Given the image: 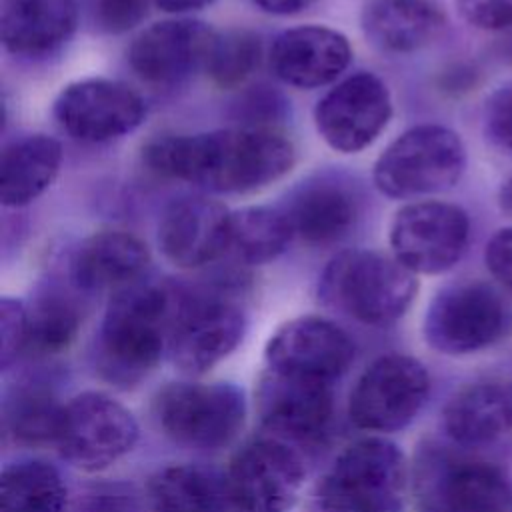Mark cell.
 <instances>
[{"instance_id": "16", "label": "cell", "mask_w": 512, "mask_h": 512, "mask_svg": "<svg viewBox=\"0 0 512 512\" xmlns=\"http://www.w3.org/2000/svg\"><path fill=\"white\" fill-rule=\"evenodd\" d=\"M256 398L264 426L290 440L318 438L334 412L332 382L272 368L260 376Z\"/></svg>"}, {"instance_id": "19", "label": "cell", "mask_w": 512, "mask_h": 512, "mask_svg": "<svg viewBox=\"0 0 512 512\" xmlns=\"http://www.w3.org/2000/svg\"><path fill=\"white\" fill-rule=\"evenodd\" d=\"M232 212L206 196H182L162 214L158 244L180 268L206 266L228 252Z\"/></svg>"}, {"instance_id": "8", "label": "cell", "mask_w": 512, "mask_h": 512, "mask_svg": "<svg viewBox=\"0 0 512 512\" xmlns=\"http://www.w3.org/2000/svg\"><path fill=\"white\" fill-rule=\"evenodd\" d=\"M154 416L174 442L216 450L230 444L242 430L246 400L230 382H172L156 394Z\"/></svg>"}, {"instance_id": "36", "label": "cell", "mask_w": 512, "mask_h": 512, "mask_svg": "<svg viewBox=\"0 0 512 512\" xmlns=\"http://www.w3.org/2000/svg\"><path fill=\"white\" fill-rule=\"evenodd\" d=\"M460 16L480 30L512 28V0H456Z\"/></svg>"}, {"instance_id": "10", "label": "cell", "mask_w": 512, "mask_h": 512, "mask_svg": "<svg viewBox=\"0 0 512 512\" xmlns=\"http://www.w3.org/2000/svg\"><path fill=\"white\" fill-rule=\"evenodd\" d=\"M430 392L426 366L406 354L374 360L358 378L348 404L350 420L370 432H394L408 426Z\"/></svg>"}, {"instance_id": "27", "label": "cell", "mask_w": 512, "mask_h": 512, "mask_svg": "<svg viewBox=\"0 0 512 512\" xmlns=\"http://www.w3.org/2000/svg\"><path fill=\"white\" fill-rule=\"evenodd\" d=\"M150 512H224L232 506L226 480L188 464L158 470L146 488Z\"/></svg>"}, {"instance_id": "37", "label": "cell", "mask_w": 512, "mask_h": 512, "mask_svg": "<svg viewBox=\"0 0 512 512\" xmlns=\"http://www.w3.org/2000/svg\"><path fill=\"white\" fill-rule=\"evenodd\" d=\"M484 262L492 278L512 290V226L492 234L484 250Z\"/></svg>"}, {"instance_id": "22", "label": "cell", "mask_w": 512, "mask_h": 512, "mask_svg": "<svg viewBox=\"0 0 512 512\" xmlns=\"http://www.w3.org/2000/svg\"><path fill=\"white\" fill-rule=\"evenodd\" d=\"M150 252L132 234L104 230L88 236L74 252L72 278L82 290H122L148 270Z\"/></svg>"}, {"instance_id": "6", "label": "cell", "mask_w": 512, "mask_h": 512, "mask_svg": "<svg viewBox=\"0 0 512 512\" xmlns=\"http://www.w3.org/2000/svg\"><path fill=\"white\" fill-rule=\"evenodd\" d=\"M512 332V290L486 280L446 286L424 316L426 342L450 356L484 350Z\"/></svg>"}, {"instance_id": "18", "label": "cell", "mask_w": 512, "mask_h": 512, "mask_svg": "<svg viewBox=\"0 0 512 512\" xmlns=\"http://www.w3.org/2000/svg\"><path fill=\"white\" fill-rule=\"evenodd\" d=\"M354 360V342L334 322L300 316L282 324L266 344V368L334 382Z\"/></svg>"}, {"instance_id": "9", "label": "cell", "mask_w": 512, "mask_h": 512, "mask_svg": "<svg viewBox=\"0 0 512 512\" xmlns=\"http://www.w3.org/2000/svg\"><path fill=\"white\" fill-rule=\"evenodd\" d=\"M138 440L132 412L104 392H82L62 408L56 434L60 456L78 470H106Z\"/></svg>"}, {"instance_id": "39", "label": "cell", "mask_w": 512, "mask_h": 512, "mask_svg": "<svg viewBox=\"0 0 512 512\" xmlns=\"http://www.w3.org/2000/svg\"><path fill=\"white\" fill-rule=\"evenodd\" d=\"M158 8L166 12H188V10H198L210 4L212 0H152Z\"/></svg>"}, {"instance_id": "4", "label": "cell", "mask_w": 512, "mask_h": 512, "mask_svg": "<svg viewBox=\"0 0 512 512\" xmlns=\"http://www.w3.org/2000/svg\"><path fill=\"white\" fill-rule=\"evenodd\" d=\"M408 466L402 450L380 436L350 444L318 482L310 512H402Z\"/></svg>"}, {"instance_id": "41", "label": "cell", "mask_w": 512, "mask_h": 512, "mask_svg": "<svg viewBox=\"0 0 512 512\" xmlns=\"http://www.w3.org/2000/svg\"><path fill=\"white\" fill-rule=\"evenodd\" d=\"M504 52H506V56L512 60V34L506 38V42H504Z\"/></svg>"}, {"instance_id": "23", "label": "cell", "mask_w": 512, "mask_h": 512, "mask_svg": "<svg viewBox=\"0 0 512 512\" xmlns=\"http://www.w3.org/2000/svg\"><path fill=\"white\" fill-rule=\"evenodd\" d=\"M76 20V0H4L2 44L18 56H42L72 36Z\"/></svg>"}, {"instance_id": "3", "label": "cell", "mask_w": 512, "mask_h": 512, "mask_svg": "<svg viewBox=\"0 0 512 512\" xmlns=\"http://www.w3.org/2000/svg\"><path fill=\"white\" fill-rule=\"evenodd\" d=\"M412 490L418 512H512L506 470L464 446H420Z\"/></svg>"}, {"instance_id": "30", "label": "cell", "mask_w": 512, "mask_h": 512, "mask_svg": "<svg viewBox=\"0 0 512 512\" xmlns=\"http://www.w3.org/2000/svg\"><path fill=\"white\" fill-rule=\"evenodd\" d=\"M62 408L56 396L42 384H18L4 400V428L22 444L38 446L56 442Z\"/></svg>"}, {"instance_id": "32", "label": "cell", "mask_w": 512, "mask_h": 512, "mask_svg": "<svg viewBox=\"0 0 512 512\" xmlns=\"http://www.w3.org/2000/svg\"><path fill=\"white\" fill-rule=\"evenodd\" d=\"M260 38L248 30H230L216 34L206 72L220 88H238L260 66Z\"/></svg>"}, {"instance_id": "35", "label": "cell", "mask_w": 512, "mask_h": 512, "mask_svg": "<svg viewBox=\"0 0 512 512\" xmlns=\"http://www.w3.org/2000/svg\"><path fill=\"white\" fill-rule=\"evenodd\" d=\"M484 132L500 148L512 152V82L496 88L484 106Z\"/></svg>"}, {"instance_id": "26", "label": "cell", "mask_w": 512, "mask_h": 512, "mask_svg": "<svg viewBox=\"0 0 512 512\" xmlns=\"http://www.w3.org/2000/svg\"><path fill=\"white\" fill-rule=\"evenodd\" d=\"M62 162L60 144L44 134L8 144L0 160V200L18 208L36 200L56 178Z\"/></svg>"}, {"instance_id": "17", "label": "cell", "mask_w": 512, "mask_h": 512, "mask_svg": "<svg viewBox=\"0 0 512 512\" xmlns=\"http://www.w3.org/2000/svg\"><path fill=\"white\" fill-rule=\"evenodd\" d=\"M216 32L204 22L178 18L142 30L128 50L132 70L148 84H180L206 70Z\"/></svg>"}, {"instance_id": "2", "label": "cell", "mask_w": 512, "mask_h": 512, "mask_svg": "<svg viewBox=\"0 0 512 512\" xmlns=\"http://www.w3.org/2000/svg\"><path fill=\"white\" fill-rule=\"evenodd\" d=\"M178 296L156 284L118 290L104 314L98 364L106 380L132 386L146 378L168 348Z\"/></svg>"}, {"instance_id": "11", "label": "cell", "mask_w": 512, "mask_h": 512, "mask_svg": "<svg viewBox=\"0 0 512 512\" xmlns=\"http://www.w3.org/2000/svg\"><path fill=\"white\" fill-rule=\"evenodd\" d=\"M470 240L468 214L448 202L422 200L402 206L390 226L394 258L414 274L450 270Z\"/></svg>"}, {"instance_id": "13", "label": "cell", "mask_w": 512, "mask_h": 512, "mask_svg": "<svg viewBox=\"0 0 512 512\" xmlns=\"http://www.w3.org/2000/svg\"><path fill=\"white\" fill-rule=\"evenodd\" d=\"M300 456L280 438L242 446L226 472V488L238 512H288L304 484Z\"/></svg>"}, {"instance_id": "21", "label": "cell", "mask_w": 512, "mask_h": 512, "mask_svg": "<svg viewBox=\"0 0 512 512\" xmlns=\"http://www.w3.org/2000/svg\"><path fill=\"white\" fill-rule=\"evenodd\" d=\"M442 426L464 448L490 444L512 432V380L484 378L462 386L444 406Z\"/></svg>"}, {"instance_id": "5", "label": "cell", "mask_w": 512, "mask_h": 512, "mask_svg": "<svg viewBox=\"0 0 512 512\" xmlns=\"http://www.w3.org/2000/svg\"><path fill=\"white\" fill-rule=\"evenodd\" d=\"M416 290L414 272L374 250L340 252L320 276L322 300L370 326H386L404 316Z\"/></svg>"}, {"instance_id": "28", "label": "cell", "mask_w": 512, "mask_h": 512, "mask_svg": "<svg viewBox=\"0 0 512 512\" xmlns=\"http://www.w3.org/2000/svg\"><path fill=\"white\" fill-rule=\"evenodd\" d=\"M66 486L58 470L42 460L6 466L0 476V512H62Z\"/></svg>"}, {"instance_id": "33", "label": "cell", "mask_w": 512, "mask_h": 512, "mask_svg": "<svg viewBox=\"0 0 512 512\" xmlns=\"http://www.w3.org/2000/svg\"><path fill=\"white\" fill-rule=\"evenodd\" d=\"M28 308L14 298L0 300V366L8 370L26 350Z\"/></svg>"}, {"instance_id": "29", "label": "cell", "mask_w": 512, "mask_h": 512, "mask_svg": "<svg viewBox=\"0 0 512 512\" xmlns=\"http://www.w3.org/2000/svg\"><path fill=\"white\" fill-rule=\"evenodd\" d=\"M292 238L284 210L252 206L232 212L228 252L246 264H266L280 256Z\"/></svg>"}, {"instance_id": "38", "label": "cell", "mask_w": 512, "mask_h": 512, "mask_svg": "<svg viewBox=\"0 0 512 512\" xmlns=\"http://www.w3.org/2000/svg\"><path fill=\"white\" fill-rule=\"evenodd\" d=\"M254 2L268 14L286 16V14H296L304 8H308L316 0H254Z\"/></svg>"}, {"instance_id": "34", "label": "cell", "mask_w": 512, "mask_h": 512, "mask_svg": "<svg viewBox=\"0 0 512 512\" xmlns=\"http://www.w3.org/2000/svg\"><path fill=\"white\" fill-rule=\"evenodd\" d=\"M150 0H94V22L100 30L120 34L132 30L148 14Z\"/></svg>"}, {"instance_id": "25", "label": "cell", "mask_w": 512, "mask_h": 512, "mask_svg": "<svg viewBox=\"0 0 512 512\" xmlns=\"http://www.w3.org/2000/svg\"><path fill=\"white\" fill-rule=\"evenodd\" d=\"M294 236L312 246H330L348 236L358 218L352 192L336 182L308 184L284 210Z\"/></svg>"}, {"instance_id": "12", "label": "cell", "mask_w": 512, "mask_h": 512, "mask_svg": "<svg viewBox=\"0 0 512 512\" xmlns=\"http://www.w3.org/2000/svg\"><path fill=\"white\" fill-rule=\"evenodd\" d=\"M246 316L238 304L224 296L178 298L168 338L174 366L200 376L222 362L242 340Z\"/></svg>"}, {"instance_id": "15", "label": "cell", "mask_w": 512, "mask_h": 512, "mask_svg": "<svg viewBox=\"0 0 512 512\" xmlns=\"http://www.w3.org/2000/svg\"><path fill=\"white\" fill-rule=\"evenodd\" d=\"M392 116L386 84L370 74H352L322 96L314 110L318 134L338 152L370 146Z\"/></svg>"}, {"instance_id": "14", "label": "cell", "mask_w": 512, "mask_h": 512, "mask_svg": "<svg viewBox=\"0 0 512 512\" xmlns=\"http://www.w3.org/2000/svg\"><path fill=\"white\" fill-rule=\"evenodd\" d=\"M54 116L76 140L108 142L136 130L146 116V106L122 82L88 78L68 84L58 94Z\"/></svg>"}, {"instance_id": "20", "label": "cell", "mask_w": 512, "mask_h": 512, "mask_svg": "<svg viewBox=\"0 0 512 512\" xmlns=\"http://www.w3.org/2000/svg\"><path fill=\"white\" fill-rule=\"evenodd\" d=\"M350 60L352 48L346 36L326 26L284 30L270 50L274 74L296 88H320L334 82Z\"/></svg>"}, {"instance_id": "24", "label": "cell", "mask_w": 512, "mask_h": 512, "mask_svg": "<svg viewBox=\"0 0 512 512\" xmlns=\"http://www.w3.org/2000/svg\"><path fill=\"white\" fill-rule=\"evenodd\" d=\"M446 20L432 0H368L362 8L366 38L396 54L416 52L438 38Z\"/></svg>"}, {"instance_id": "40", "label": "cell", "mask_w": 512, "mask_h": 512, "mask_svg": "<svg viewBox=\"0 0 512 512\" xmlns=\"http://www.w3.org/2000/svg\"><path fill=\"white\" fill-rule=\"evenodd\" d=\"M498 202H500L502 210L512 216V176L502 184L500 194H498Z\"/></svg>"}, {"instance_id": "7", "label": "cell", "mask_w": 512, "mask_h": 512, "mask_svg": "<svg viewBox=\"0 0 512 512\" xmlns=\"http://www.w3.org/2000/svg\"><path fill=\"white\" fill-rule=\"evenodd\" d=\"M464 168L466 148L460 136L440 124H420L380 154L374 184L390 198H416L452 188Z\"/></svg>"}, {"instance_id": "31", "label": "cell", "mask_w": 512, "mask_h": 512, "mask_svg": "<svg viewBox=\"0 0 512 512\" xmlns=\"http://www.w3.org/2000/svg\"><path fill=\"white\" fill-rule=\"evenodd\" d=\"M80 312L64 296L48 294L28 310V336L24 356L48 358L64 352L76 338Z\"/></svg>"}, {"instance_id": "1", "label": "cell", "mask_w": 512, "mask_h": 512, "mask_svg": "<svg viewBox=\"0 0 512 512\" xmlns=\"http://www.w3.org/2000/svg\"><path fill=\"white\" fill-rule=\"evenodd\" d=\"M294 160L292 142L268 126L174 134L144 146V164L158 176L224 194L268 186L290 172Z\"/></svg>"}]
</instances>
